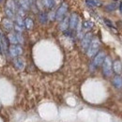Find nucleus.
Wrapping results in <instances>:
<instances>
[{
    "label": "nucleus",
    "mask_w": 122,
    "mask_h": 122,
    "mask_svg": "<svg viewBox=\"0 0 122 122\" xmlns=\"http://www.w3.org/2000/svg\"><path fill=\"white\" fill-rule=\"evenodd\" d=\"M99 48H100V41H99V40L98 39H92L90 45H89L88 49H87V56H90V57L94 56L97 54Z\"/></svg>",
    "instance_id": "nucleus-1"
},
{
    "label": "nucleus",
    "mask_w": 122,
    "mask_h": 122,
    "mask_svg": "<svg viewBox=\"0 0 122 122\" xmlns=\"http://www.w3.org/2000/svg\"><path fill=\"white\" fill-rule=\"evenodd\" d=\"M67 11H68V4L63 2L61 4L60 7L57 9L56 12V19L58 20V21H61L64 18V16H65Z\"/></svg>",
    "instance_id": "nucleus-2"
},
{
    "label": "nucleus",
    "mask_w": 122,
    "mask_h": 122,
    "mask_svg": "<svg viewBox=\"0 0 122 122\" xmlns=\"http://www.w3.org/2000/svg\"><path fill=\"white\" fill-rule=\"evenodd\" d=\"M9 52L11 57H18L23 54V48L22 46L17 44V45H10L9 47Z\"/></svg>",
    "instance_id": "nucleus-3"
},
{
    "label": "nucleus",
    "mask_w": 122,
    "mask_h": 122,
    "mask_svg": "<svg viewBox=\"0 0 122 122\" xmlns=\"http://www.w3.org/2000/svg\"><path fill=\"white\" fill-rule=\"evenodd\" d=\"M102 67H103V73L105 76H109L112 72V60L110 57H105V59L102 63Z\"/></svg>",
    "instance_id": "nucleus-4"
},
{
    "label": "nucleus",
    "mask_w": 122,
    "mask_h": 122,
    "mask_svg": "<svg viewBox=\"0 0 122 122\" xmlns=\"http://www.w3.org/2000/svg\"><path fill=\"white\" fill-rule=\"evenodd\" d=\"M105 57H106V56H105L104 52H99V53L95 56L94 60H93V65H94V67H99V66H101V65L103 63Z\"/></svg>",
    "instance_id": "nucleus-5"
},
{
    "label": "nucleus",
    "mask_w": 122,
    "mask_h": 122,
    "mask_svg": "<svg viewBox=\"0 0 122 122\" xmlns=\"http://www.w3.org/2000/svg\"><path fill=\"white\" fill-rule=\"evenodd\" d=\"M78 21H79V16L77 13H72L71 17L69 18V25L71 29H74L78 25Z\"/></svg>",
    "instance_id": "nucleus-6"
},
{
    "label": "nucleus",
    "mask_w": 122,
    "mask_h": 122,
    "mask_svg": "<svg viewBox=\"0 0 122 122\" xmlns=\"http://www.w3.org/2000/svg\"><path fill=\"white\" fill-rule=\"evenodd\" d=\"M91 41H92V34L91 33H87V34L84 37V39H83V41H82V47H83L84 50H87V49H88Z\"/></svg>",
    "instance_id": "nucleus-7"
},
{
    "label": "nucleus",
    "mask_w": 122,
    "mask_h": 122,
    "mask_svg": "<svg viewBox=\"0 0 122 122\" xmlns=\"http://www.w3.org/2000/svg\"><path fill=\"white\" fill-rule=\"evenodd\" d=\"M2 24H3V26H4L7 30L10 31L11 29H13V22H12L10 19H8V18L3 19Z\"/></svg>",
    "instance_id": "nucleus-8"
},
{
    "label": "nucleus",
    "mask_w": 122,
    "mask_h": 122,
    "mask_svg": "<svg viewBox=\"0 0 122 122\" xmlns=\"http://www.w3.org/2000/svg\"><path fill=\"white\" fill-rule=\"evenodd\" d=\"M13 65H14V67H15L17 70L21 71V70L24 69L25 63H24V60H23L22 58H20V57H16L15 59L13 60Z\"/></svg>",
    "instance_id": "nucleus-9"
},
{
    "label": "nucleus",
    "mask_w": 122,
    "mask_h": 122,
    "mask_svg": "<svg viewBox=\"0 0 122 122\" xmlns=\"http://www.w3.org/2000/svg\"><path fill=\"white\" fill-rule=\"evenodd\" d=\"M18 4H19V7L21 9H23L24 10H25V11L28 10L29 8H30V2H29V0H19Z\"/></svg>",
    "instance_id": "nucleus-10"
},
{
    "label": "nucleus",
    "mask_w": 122,
    "mask_h": 122,
    "mask_svg": "<svg viewBox=\"0 0 122 122\" xmlns=\"http://www.w3.org/2000/svg\"><path fill=\"white\" fill-rule=\"evenodd\" d=\"M6 8L9 9V10H13L15 12V10L17 9L15 1L14 0H7V2H6Z\"/></svg>",
    "instance_id": "nucleus-11"
},
{
    "label": "nucleus",
    "mask_w": 122,
    "mask_h": 122,
    "mask_svg": "<svg viewBox=\"0 0 122 122\" xmlns=\"http://www.w3.org/2000/svg\"><path fill=\"white\" fill-rule=\"evenodd\" d=\"M8 41H9L11 45H17V44H18V41H17V38H16L15 34L10 33V34L8 35Z\"/></svg>",
    "instance_id": "nucleus-12"
},
{
    "label": "nucleus",
    "mask_w": 122,
    "mask_h": 122,
    "mask_svg": "<svg viewBox=\"0 0 122 122\" xmlns=\"http://www.w3.org/2000/svg\"><path fill=\"white\" fill-rule=\"evenodd\" d=\"M24 22H25V28L29 29V30L33 28V26H34V22L32 21V19L26 18V19L24 20Z\"/></svg>",
    "instance_id": "nucleus-13"
},
{
    "label": "nucleus",
    "mask_w": 122,
    "mask_h": 122,
    "mask_svg": "<svg viewBox=\"0 0 122 122\" xmlns=\"http://www.w3.org/2000/svg\"><path fill=\"white\" fill-rule=\"evenodd\" d=\"M121 63H120V61L119 60H116L114 62V64H113V69H114V71H115V72L116 73H119L120 71H121Z\"/></svg>",
    "instance_id": "nucleus-14"
},
{
    "label": "nucleus",
    "mask_w": 122,
    "mask_h": 122,
    "mask_svg": "<svg viewBox=\"0 0 122 122\" xmlns=\"http://www.w3.org/2000/svg\"><path fill=\"white\" fill-rule=\"evenodd\" d=\"M113 84L116 87L120 88L122 86V78L120 76H116L113 80Z\"/></svg>",
    "instance_id": "nucleus-15"
},
{
    "label": "nucleus",
    "mask_w": 122,
    "mask_h": 122,
    "mask_svg": "<svg viewBox=\"0 0 122 122\" xmlns=\"http://www.w3.org/2000/svg\"><path fill=\"white\" fill-rule=\"evenodd\" d=\"M86 3L87 6H90V7H99L102 5L101 2L98 0H86Z\"/></svg>",
    "instance_id": "nucleus-16"
},
{
    "label": "nucleus",
    "mask_w": 122,
    "mask_h": 122,
    "mask_svg": "<svg viewBox=\"0 0 122 122\" xmlns=\"http://www.w3.org/2000/svg\"><path fill=\"white\" fill-rule=\"evenodd\" d=\"M68 26H69V18L67 17V18H65L62 21V23H61L60 25V29L62 31H66L67 28H68Z\"/></svg>",
    "instance_id": "nucleus-17"
},
{
    "label": "nucleus",
    "mask_w": 122,
    "mask_h": 122,
    "mask_svg": "<svg viewBox=\"0 0 122 122\" xmlns=\"http://www.w3.org/2000/svg\"><path fill=\"white\" fill-rule=\"evenodd\" d=\"M14 24H16L17 25H19V26H21V27H23V28H25V22H24L23 18L20 17V16H18V15L16 16Z\"/></svg>",
    "instance_id": "nucleus-18"
},
{
    "label": "nucleus",
    "mask_w": 122,
    "mask_h": 122,
    "mask_svg": "<svg viewBox=\"0 0 122 122\" xmlns=\"http://www.w3.org/2000/svg\"><path fill=\"white\" fill-rule=\"evenodd\" d=\"M83 28L84 29H86V30H89V29H91L92 27H93V25H94V24L90 22V21H85L84 23H83Z\"/></svg>",
    "instance_id": "nucleus-19"
},
{
    "label": "nucleus",
    "mask_w": 122,
    "mask_h": 122,
    "mask_svg": "<svg viewBox=\"0 0 122 122\" xmlns=\"http://www.w3.org/2000/svg\"><path fill=\"white\" fill-rule=\"evenodd\" d=\"M39 20H40V22L41 23V24H45L46 22H47V20H48V16L46 13L44 12H41V13H40V15H39Z\"/></svg>",
    "instance_id": "nucleus-20"
},
{
    "label": "nucleus",
    "mask_w": 122,
    "mask_h": 122,
    "mask_svg": "<svg viewBox=\"0 0 122 122\" xmlns=\"http://www.w3.org/2000/svg\"><path fill=\"white\" fill-rule=\"evenodd\" d=\"M116 9H117V4L116 3H111V4L105 6V10L107 11H114V10H116Z\"/></svg>",
    "instance_id": "nucleus-21"
},
{
    "label": "nucleus",
    "mask_w": 122,
    "mask_h": 122,
    "mask_svg": "<svg viewBox=\"0 0 122 122\" xmlns=\"http://www.w3.org/2000/svg\"><path fill=\"white\" fill-rule=\"evenodd\" d=\"M43 3L48 9H52L55 6V0H43Z\"/></svg>",
    "instance_id": "nucleus-22"
},
{
    "label": "nucleus",
    "mask_w": 122,
    "mask_h": 122,
    "mask_svg": "<svg viewBox=\"0 0 122 122\" xmlns=\"http://www.w3.org/2000/svg\"><path fill=\"white\" fill-rule=\"evenodd\" d=\"M5 13H6V15L8 17V19H12V18H14V11L13 10H9V9H5Z\"/></svg>",
    "instance_id": "nucleus-23"
},
{
    "label": "nucleus",
    "mask_w": 122,
    "mask_h": 122,
    "mask_svg": "<svg viewBox=\"0 0 122 122\" xmlns=\"http://www.w3.org/2000/svg\"><path fill=\"white\" fill-rule=\"evenodd\" d=\"M15 35H16V38H17V41H18V43H20V44L24 43V38L22 37V35H21L20 33H17V34H15Z\"/></svg>",
    "instance_id": "nucleus-24"
},
{
    "label": "nucleus",
    "mask_w": 122,
    "mask_h": 122,
    "mask_svg": "<svg viewBox=\"0 0 122 122\" xmlns=\"http://www.w3.org/2000/svg\"><path fill=\"white\" fill-rule=\"evenodd\" d=\"M104 23L107 25V26H109V27H114V25H113V24L109 21V20H107V19H104Z\"/></svg>",
    "instance_id": "nucleus-25"
},
{
    "label": "nucleus",
    "mask_w": 122,
    "mask_h": 122,
    "mask_svg": "<svg viewBox=\"0 0 122 122\" xmlns=\"http://www.w3.org/2000/svg\"><path fill=\"white\" fill-rule=\"evenodd\" d=\"M119 10H120V12L122 13V2L120 3V5H119Z\"/></svg>",
    "instance_id": "nucleus-26"
},
{
    "label": "nucleus",
    "mask_w": 122,
    "mask_h": 122,
    "mask_svg": "<svg viewBox=\"0 0 122 122\" xmlns=\"http://www.w3.org/2000/svg\"><path fill=\"white\" fill-rule=\"evenodd\" d=\"M1 38H2V34L0 33V45H1Z\"/></svg>",
    "instance_id": "nucleus-27"
},
{
    "label": "nucleus",
    "mask_w": 122,
    "mask_h": 122,
    "mask_svg": "<svg viewBox=\"0 0 122 122\" xmlns=\"http://www.w3.org/2000/svg\"><path fill=\"white\" fill-rule=\"evenodd\" d=\"M29 2H30V4H32V3H34V0H29Z\"/></svg>",
    "instance_id": "nucleus-28"
},
{
    "label": "nucleus",
    "mask_w": 122,
    "mask_h": 122,
    "mask_svg": "<svg viewBox=\"0 0 122 122\" xmlns=\"http://www.w3.org/2000/svg\"><path fill=\"white\" fill-rule=\"evenodd\" d=\"M115 1H117V0H115Z\"/></svg>",
    "instance_id": "nucleus-29"
}]
</instances>
